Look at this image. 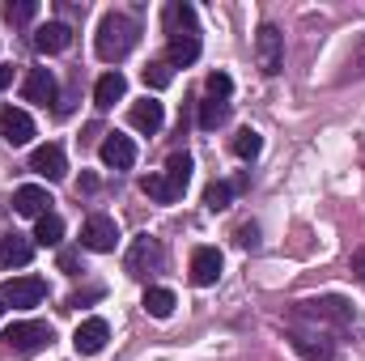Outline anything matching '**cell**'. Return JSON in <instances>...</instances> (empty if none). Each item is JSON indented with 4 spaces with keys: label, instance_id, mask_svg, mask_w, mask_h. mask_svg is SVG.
<instances>
[{
    "label": "cell",
    "instance_id": "cell-22",
    "mask_svg": "<svg viewBox=\"0 0 365 361\" xmlns=\"http://www.w3.org/2000/svg\"><path fill=\"white\" fill-rule=\"evenodd\" d=\"M140 191H145L149 200H158V204H175V200H182V187H179V183H170L166 171L145 175V179H140Z\"/></svg>",
    "mask_w": 365,
    "mask_h": 361
},
{
    "label": "cell",
    "instance_id": "cell-19",
    "mask_svg": "<svg viewBox=\"0 0 365 361\" xmlns=\"http://www.w3.org/2000/svg\"><path fill=\"white\" fill-rule=\"evenodd\" d=\"M68 43H73V30L64 21H47L34 30V51H43V56H60Z\"/></svg>",
    "mask_w": 365,
    "mask_h": 361
},
{
    "label": "cell",
    "instance_id": "cell-18",
    "mask_svg": "<svg viewBox=\"0 0 365 361\" xmlns=\"http://www.w3.org/2000/svg\"><path fill=\"white\" fill-rule=\"evenodd\" d=\"M162 26H166V39H179V34H200V26H195V9H191L187 0L166 4V13H162Z\"/></svg>",
    "mask_w": 365,
    "mask_h": 361
},
{
    "label": "cell",
    "instance_id": "cell-35",
    "mask_svg": "<svg viewBox=\"0 0 365 361\" xmlns=\"http://www.w3.org/2000/svg\"><path fill=\"white\" fill-rule=\"evenodd\" d=\"M353 276L365 285V247H357V251H353Z\"/></svg>",
    "mask_w": 365,
    "mask_h": 361
},
{
    "label": "cell",
    "instance_id": "cell-27",
    "mask_svg": "<svg viewBox=\"0 0 365 361\" xmlns=\"http://www.w3.org/2000/svg\"><path fill=\"white\" fill-rule=\"evenodd\" d=\"M259 149H264V136H259L255 128H242V132L234 136V153H238L242 162H255V158H259Z\"/></svg>",
    "mask_w": 365,
    "mask_h": 361
},
{
    "label": "cell",
    "instance_id": "cell-20",
    "mask_svg": "<svg viewBox=\"0 0 365 361\" xmlns=\"http://www.w3.org/2000/svg\"><path fill=\"white\" fill-rule=\"evenodd\" d=\"M123 93H128V77H123L119 68H110V73H102L98 86H93V106H98V111H110Z\"/></svg>",
    "mask_w": 365,
    "mask_h": 361
},
{
    "label": "cell",
    "instance_id": "cell-16",
    "mask_svg": "<svg viewBox=\"0 0 365 361\" xmlns=\"http://www.w3.org/2000/svg\"><path fill=\"white\" fill-rule=\"evenodd\" d=\"M21 93H26V102L51 106V102H56V93H60V86H56L51 68H30V73H26V86H21Z\"/></svg>",
    "mask_w": 365,
    "mask_h": 361
},
{
    "label": "cell",
    "instance_id": "cell-8",
    "mask_svg": "<svg viewBox=\"0 0 365 361\" xmlns=\"http://www.w3.org/2000/svg\"><path fill=\"white\" fill-rule=\"evenodd\" d=\"M255 60H259L264 77H276L284 68V34L276 26H259V34H255Z\"/></svg>",
    "mask_w": 365,
    "mask_h": 361
},
{
    "label": "cell",
    "instance_id": "cell-7",
    "mask_svg": "<svg viewBox=\"0 0 365 361\" xmlns=\"http://www.w3.org/2000/svg\"><path fill=\"white\" fill-rule=\"evenodd\" d=\"M47 298V280L43 276H9L0 285V302L4 306H38Z\"/></svg>",
    "mask_w": 365,
    "mask_h": 361
},
{
    "label": "cell",
    "instance_id": "cell-5",
    "mask_svg": "<svg viewBox=\"0 0 365 361\" xmlns=\"http://www.w3.org/2000/svg\"><path fill=\"white\" fill-rule=\"evenodd\" d=\"M81 247H86V251H98V255L115 251V247H119V225H115V217L90 213L86 225H81Z\"/></svg>",
    "mask_w": 365,
    "mask_h": 361
},
{
    "label": "cell",
    "instance_id": "cell-25",
    "mask_svg": "<svg viewBox=\"0 0 365 361\" xmlns=\"http://www.w3.org/2000/svg\"><path fill=\"white\" fill-rule=\"evenodd\" d=\"M225 119H230V102H221V98H204V102H200V119H195V123H200L204 132H217Z\"/></svg>",
    "mask_w": 365,
    "mask_h": 361
},
{
    "label": "cell",
    "instance_id": "cell-10",
    "mask_svg": "<svg viewBox=\"0 0 365 361\" xmlns=\"http://www.w3.org/2000/svg\"><path fill=\"white\" fill-rule=\"evenodd\" d=\"M221 268H225V260H221L217 247H195V251H191V280H195L200 289L217 285V280H221Z\"/></svg>",
    "mask_w": 365,
    "mask_h": 361
},
{
    "label": "cell",
    "instance_id": "cell-4",
    "mask_svg": "<svg viewBox=\"0 0 365 361\" xmlns=\"http://www.w3.org/2000/svg\"><path fill=\"white\" fill-rule=\"evenodd\" d=\"M289 345H293L297 357H306V361H336V340L327 332H319V327H293Z\"/></svg>",
    "mask_w": 365,
    "mask_h": 361
},
{
    "label": "cell",
    "instance_id": "cell-12",
    "mask_svg": "<svg viewBox=\"0 0 365 361\" xmlns=\"http://www.w3.org/2000/svg\"><path fill=\"white\" fill-rule=\"evenodd\" d=\"M98 153H102V162H106L110 171H132V166H136V145H132V136H123V132H110Z\"/></svg>",
    "mask_w": 365,
    "mask_h": 361
},
{
    "label": "cell",
    "instance_id": "cell-23",
    "mask_svg": "<svg viewBox=\"0 0 365 361\" xmlns=\"http://www.w3.org/2000/svg\"><path fill=\"white\" fill-rule=\"evenodd\" d=\"M145 315H153V319H170L175 315V289H162V285H153V289H145Z\"/></svg>",
    "mask_w": 365,
    "mask_h": 361
},
{
    "label": "cell",
    "instance_id": "cell-13",
    "mask_svg": "<svg viewBox=\"0 0 365 361\" xmlns=\"http://www.w3.org/2000/svg\"><path fill=\"white\" fill-rule=\"evenodd\" d=\"M51 204H56V200H51L47 187H38V183H26V187L13 191V208H17L21 217H34V221H38V217L51 213Z\"/></svg>",
    "mask_w": 365,
    "mask_h": 361
},
{
    "label": "cell",
    "instance_id": "cell-31",
    "mask_svg": "<svg viewBox=\"0 0 365 361\" xmlns=\"http://www.w3.org/2000/svg\"><path fill=\"white\" fill-rule=\"evenodd\" d=\"M166 175H170V183H179L182 191H187V183H191V158H187V153H175V158L166 162Z\"/></svg>",
    "mask_w": 365,
    "mask_h": 361
},
{
    "label": "cell",
    "instance_id": "cell-2",
    "mask_svg": "<svg viewBox=\"0 0 365 361\" xmlns=\"http://www.w3.org/2000/svg\"><path fill=\"white\" fill-rule=\"evenodd\" d=\"M297 319H306L310 327H319V332H327V323L331 327H349L353 323V306L344 302V298H306V302H297L293 306V323Z\"/></svg>",
    "mask_w": 365,
    "mask_h": 361
},
{
    "label": "cell",
    "instance_id": "cell-30",
    "mask_svg": "<svg viewBox=\"0 0 365 361\" xmlns=\"http://www.w3.org/2000/svg\"><path fill=\"white\" fill-rule=\"evenodd\" d=\"M349 77H365V34L353 43V51H349V60H344V77H340V81H349Z\"/></svg>",
    "mask_w": 365,
    "mask_h": 361
},
{
    "label": "cell",
    "instance_id": "cell-24",
    "mask_svg": "<svg viewBox=\"0 0 365 361\" xmlns=\"http://www.w3.org/2000/svg\"><path fill=\"white\" fill-rule=\"evenodd\" d=\"M34 243H38V247H60V243H64V221H60V213H47V217L34 221Z\"/></svg>",
    "mask_w": 365,
    "mask_h": 361
},
{
    "label": "cell",
    "instance_id": "cell-3",
    "mask_svg": "<svg viewBox=\"0 0 365 361\" xmlns=\"http://www.w3.org/2000/svg\"><path fill=\"white\" fill-rule=\"evenodd\" d=\"M47 345H51V323H38V319L13 323V327L4 332V353H13V357L38 353V349H47Z\"/></svg>",
    "mask_w": 365,
    "mask_h": 361
},
{
    "label": "cell",
    "instance_id": "cell-29",
    "mask_svg": "<svg viewBox=\"0 0 365 361\" xmlns=\"http://www.w3.org/2000/svg\"><path fill=\"white\" fill-rule=\"evenodd\" d=\"M170 81H175V68H170L166 60H153V64L145 68V86H149V90H166Z\"/></svg>",
    "mask_w": 365,
    "mask_h": 361
},
{
    "label": "cell",
    "instance_id": "cell-28",
    "mask_svg": "<svg viewBox=\"0 0 365 361\" xmlns=\"http://www.w3.org/2000/svg\"><path fill=\"white\" fill-rule=\"evenodd\" d=\"M230 200H234V183H208V191H204V208L208 213H225Z\"/></svg>",
    "mask_w": 365,
    "mask_h": 361
},
{
    "label": "cell",
    "instance_id": "cell-1",
    "mask_svg": "<svg viewBox=\"0 0 365 361\" xmlns=\"http://www.w3.org/2000/svg\"><path fill=\"white\" fill-rule=\"evenodd\" d=\"M136 39H140V26H136L128 13L110 9V13H102V21H98L93 51H98V60H106V64H119V60H128V51L136 47Z\"/></svg>",
    "mask_w": 365,
    "mask_h": 361
},
{
    "label": "cell",
    "instance_id": "cell-37",
    "mask_svg": "<svg viewBox=\"0 0 365 361\" xmlns=\"http://www.w3.org/2000/svg\"><path fill=\"white\" fill-rule=\"evenodd\" d=\"M0 315H4V302H0Z\"/></svg>",
    "mask_w": 365,
    "mask_h": 361
},
{
    "label": "cell",
    "instance_id": "cell-17",
    "mask_svg": "<svg viewBox=\"0 0 365 361\" xmlns=\"http://www.w3.org/2000/svg\"><path fill=\"white\" fill-rule=\"evenodd\" d=\"M128 119H132V128H136V132H149V136H153V132L166 123V106H162L158 98H140V102H132Z\"/></svg>",
    "mask_w": 365,
    "mask_h": 361
},
{
    "label": "cell",
    "instance_id": "cell-33",
    "mask_svg": "<svg viewBox=\"0 0 365 361\" xmlns=\"http://www.w3.org/2000/svg\"><path fill=\"white\" fill-rule=\"evenodd\" d=\"M238 247H259V225H255V221L238 225Z\"/></svg>",
    "mask_w": 365,
    "mask_h": 361
},
{
    "label": "cell",
    "instance_id": "cell-6",
    "mask_svg": "<svg viewBox=\"0 0 365 361\" xmlns=\"http://www.w3.org/2000/svg\"><path fill=\"white\" fill-rule=\"evenodd\" d=\"M162 260H166L162 243H158V238H149V234H140V238L128 247V255H123V268H128V276H149V272L162 268Z\"/></svg>",
    "mask_w": 365,
    "mask_h": 361
},
{
    "label": "cell",
    "instance_id": "cell-34",
    "mask_svg": "<svg viewBox=\"0 0 365 361\" xmlns=\"http://www.w3.org/2000/svg\"><path fill=\"white\" fill-rule=\"evenodd\" d=\"M60 268L68 272V276H77L81 272V251H60Z\"/></svg>",
    "mask_w": 365,
    "mask_h": 361
},
{
    "label": "cell",
    "instance_id": "cell-15",
    "mask_svg": "<svg viewBox=\"0 0 365 361\" xmlns=\"http://www.w3.org/2000/svg\"><path fill=\"white\" fill-rule=\"evenodd\" d=\"M34 260V238H26V234H4L0 238V268H26Z\"/></svg>",
    "mask_w": 365,
    "mask_h": 361
},
{
    "label": "cell",
    "instance_id": "cell-9",
    "mask_svg": "<svg viewBox=\"0 0 365 361\" xmlns=\"http://www.w3.org/2000/svg\"><path fill=\"white\" fill-rule=\"evenodd\" d=\"M0 136L17 149V145H30L34 141V119L21 111V106H0Z\"/></svg>",
    "mask_w": 365,
    "mask_h": 361
},
{
    "label": "cell",
    "instance_id": "cell-36",
    "mask_svg": "<svg viewBox=\"0 0 365 361\" xmlns=\"http://www.w3.org/2000/svg\"><path fill=\"white\" fill-rule=\"evenodd\" d=\"M4 86H13V64H4V68H0V90H4Z\"/></svg>",
    "mask_w": 365,
    "mask_h": 361
},
{
    "label": "cell",
    "instance_id": "cell-14",
    "mask_svg": "<svg viewBox=\"0 0 365 361\" xmlns=\"http://www.w3.org/2000/svg\"><path fill=\"white\" fill-rule=\"evenodd\" d=\"M30 171L34 175H43V179H64L68 175V162H64V149L60 145H38L34 153H30Z\"/></svg>",
    "mask_w": 365,
    "mask_h": 361
},
{
    "label": "cell",
    "instance_id": "cell-11",
    "mask_svg": "<svg viewBox=\"0 0 365 361\" xmlns=\"http://www.w3.org/2000/svg\"><path fill=\"white\" fill-rule=\"evenodd\" d=\"M106 340H110V323H106V319H86V323L77 327V336H73V349H77L81 357H98V353L106 349Z\"/></svg>",
    "mask_w": 365,
    "mask_h": 361
},
{
    "label": "cell",
    "instance_id": "cell-21",
    "mask_svg": "<svg viewBox=\"0 0 365 361\" xmlns=\"http://www.w3.org/2000/svg\"><path fill=\"white\" fill-rule=\"evenodd\" d=\"M200 60V34H179V39H166V64L170 68H187Z\"/></svg>",
    "mask_w": 365,
    "mask_h": 361
},
{
    "label": "cell",
    "instance_id": "cell-26",
    "mask_svg": "<svg viewBox=\"0 0 365 361\" xmlns=\"http://www.w3.org/2000/svg\"><path fill=\"white\" fill-rule=\"evenodd\" d=\"M34 13H38V0H9V4H0V17L9 26H26V21H34Z\"/></svg>",
    "mask_w": 365,
    "mask_h": 361
},
{
    "label": "cell",
    "instance_id": "cell-32",
    "mask_svg": "<svg viewBox=\"0 0 365 361\" xmlns=\"http://www.w3.org/2000/svg\"><path fill=\"white\" fill-rule=\"evenodd\" d=\"M230 93H234V77H230V73H221V68L208 73V98H221V102H225Z\"/></svg>",
    "mask_w": 365,
    "mask_h": 361
}]
</instances>
